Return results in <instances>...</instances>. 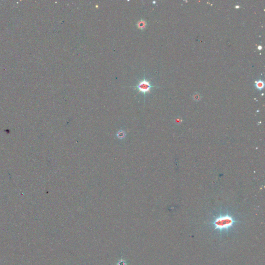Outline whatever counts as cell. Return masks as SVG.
Wrapping results in <instances>:
<instances>
[{
	"instance_id": "obj_4",
	"label": "cell",
	"mask_w": 265,
	"mask_h": 265,
	"mask_svg": "<svg viewBox=\"0 0 265 265\" xmlns=\"http://www.w3.org/2000/svg\"><path fill=\"white\" fill-rule=\"evenodd\" d=\"M255 87L256 88L260 90H262L264 87V82L261 80H259L258 81H256L255 82Z\"/></svg>"
},
{
	"instance_id": "obj_3",
	"label": "cell",
	"mask_w": 265,
	"mask_h": 265,
	"mask_svg": "<svg viewBox=\"0 0 265 265\" xmlns=\"http://www.w3.org/2000/svg\"><path fill=\"white\" fill-rule=\"evenodd\" d=\"M147 26V22L145 20L141 19L137 22L136 25V26L137 27L138 29L140 30H144L146 28Z\"/></svg>"
},
{
	"instance_id": "obj_6",
	"label": "cell",
	"mask_w": 265,
	"mask_h": 265,
	"mask_svg": "<svg viewBox=\"0 0 265 265\" xmlns=\"http://www.w3.org/2000/svg\"><path fill=\"white\" fill-rule=\"evenodd\" d=\"M258 49H259V50H261V49H262V47H261V46H260L258 47Z\"/></svg>"
},
{
	"instance_id": "obj_1",
	"label": "cell",
	"mask_w": 265,
	"mask_h": 265,
	"mask_svg": "<svg viewBox=\"0 0 265 265\" xmlns=\"http://www.w3.org/2000/svg\"><path fill=\"white\" fill-rule=\"evenodd\" d=\"M237 222L238 221L233 216L226 213L216 216L212 221L211 225L214 231L222 234L231 231Z\"/></svg>"
},
{
	"instance_id": "obj_5",
	"label": "cell",
	"mask_w": 265,
	"mask_h": 265,
	"mask_svg": "<svg viewBox=\"0 0 265 265\" xmlns=\"http://www.w3.org/2000/svg\"><path fill=\"white\" fill-rule=\"evenodd\" d=\"M193 99L196 101H198L201 99V95L198 93H195L193 95Z\"/></svg>"
},
{
	"instance_id": "obj_2",
	"label": "cell",
	"mask_w": 265,
	"mask_h": 265,
	"mask_svg": "<svg viewBox=\"0 0 265 265\" xmlns=\"http://www.w3.org/2000/svg\"><path fill=\"white\" fill-rule=\"evenodd\" d=\"M153 87H154L151 85L150 83L144 78L139 82L134 88L139 92L142 93L144 94V95H145L146 94L149 93Z\"/></svg>"
}]
</instances>
